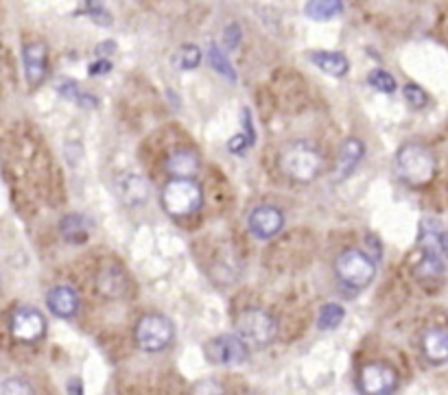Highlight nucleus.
<instances>
[{
  "label": "nucleus",
  "instance_id": "1",
  "mask_svg": "<svg viewBox=\"0 0 448 395\" xmlns=\"http://www.w3.org/2000/svg\"><path fill=\"white\" fill-rule=\"evenodd\" d=\"M435 171H437V162L429 147L418 144V142H407L398 149L396 173L405 183H409V186L413 188L427 186V183L433 181Z\"/></svg>",
  "mask_w": 448,
  "mask_h": 395
},
{
  "label": "nucleus",
  "instance_id": "2",
  "mask_svg": "<svg viewBox=\"0 0 448 395\" xmlns=\"http://www.w3.org/2000/svg\"><path fill=\"white\" fill-rule=\"evenodd\" d=\"M321 153L309 142H293L280 153V171L297 183H309L321 173Z\"/></svg>",
  "mask_w": 448,
  "mask_h": 395
},
{
  "label": "nucleus",
  "instance_id": "3",
  "mask_svg": "<svg viewBox=\"0 0 448 395\" xmlns=\"http://www.w3.org/2000/svg\"><path fill=\"white\" fill-rule=\"evenodd\" d=\"M162 205L168 217H190L202 207V188L190 177H176L162 190Z\"/></svg>",
  "mask_w": 448,
  "mask_h": 395
},
{
  "label": "nucleus",
  "instance_id": "4",
  "mask_svg": "<svg viewBox=\"0 0 448 395\" xmlns=\"http://www.w3.org/2000/svg\"><path fill=\"white\" fill-rule=\"evenodd\" d=\"M236 330H239V336L245 340L247 345L265 348V345L271 343L273 338H276L278 326H276V319H273L269 312L258 310V308H250V310L239 314Z\"/></svg>",
  "mask_w": 448,
  "mask_h": 395
},
{
  "label": "nucleus",
  "instance_id": "5",
  "mask_svg": "<svg viewBox=\"0 0 448 395\" xmlns=\"http://www.w3.org/2000/svg\"><path fill=\"white\" fill-rule=\"evenodd\" d=\"M335 271L345 286L365 288L377 275V265L367 253H363L359 249H348L337 258Z\"/></svg>",
  "mask_w": 448,
  "mask_h": 395
},
{
  "label": "nucleus",
  "instance_id": "6",
  "mask_svg": "<svg viewBox=\"0 0 448 395\" xmlns=\"http://www.w3.org/2000/svg\"><path fill=\"white\" fill-rule=\"evenodd\" d=\"M173 338L176 328L164 314H147L136 326V343L144 352H162L173 343Z\"/></svg>",
  "mask_w": 448,
  "mask_h": 395
},
{
  "label": "nucleus",
  "instance_id": "7",
  "mask_svg": "<svg viewBox=\"0 0 448 395\" xmlns=\"http://www.w3.org/2000/svg\"><path fill=\"white\" fill-rule=\"evenodd\" d=\"M204 354L214 365H241L250 356V350H247V343L241 336L223 334L210 340L204 348Z\"/></svg>",
  "mask_w": 448,
  "mask_h": 395
},
{
  "label": "nucleus",
  "instance_id": "8",
  "mask_svg": "<svg viewBox=\"0 0 448 395\" xmlns=\"http://www.w3.org/2000/svg\"><path fill=\"white\" fill-rule=\"evenodd\" d=\"M398 372L387 362H369L361 370V391L369 395H385L398 389Z\"/></svg>",
  "mask_w": 448,
  "mask_h": 395
},
{
  "label": "nucleus",
  "instance_id": "9",
  "mask_svg": "<svg viewBox=\"0 0 448 395\" xmlns=\"http://www.w3.org/2000/svg\"><path fill=\"white\" fill-rule=\"evenodd\" d=\"M46 332V321L35 308H18L11 317V334L24 343H33Z\"/></svg>",
  "mask_w": 448,
  "mask_h": 395
},
{
  "label": "nucleus",
  "instance_id": "10",
  "mask_svg": "<svg viewBox=\"0 0 448 395\" xmlns=\"http://www.w3.org/2000/svg\"><path fill=\"white\" fill-rule=\"evenodd\" d=\"M250 231L258 241H269L273 236H278L285 227V217L278 207L273 205H260L250 214Z\"/></svg>",
  "mask_w": 448,
  "mask_h": 395
},
{
  "label": "nucleus",
  "instance_id": "11",
  "mask_svg": "<svg viewBox=\"0 0 448 395\" xmlns=\"http://www.w3.org/2000/svg\"><path fill=\"white\" fill-rule=\"evenodd\" d=\"M46 306L55 317L68 319L79 310V295L70 286H53L46 295Z\"/></svg>",
  "mask_w": 448,
  "mask_h": 395
},
{
  "label": "nucleus",
  "instance_id": "12",
  "mask_svg": "<svg viewBox=\"0 0 448 395\" xmlns=\"http://www.w3.org/2000/svg\"><path fill=\"white\" fill-rule=\"evenodd\" d=\"M422 354L431 365L448 362V330L446 328H429L422 334Z\"/></svg>",
  "mask_w": 448,
  "mask_h": 395
},
{
  "label": "nucleus",
  "instance_id": "13",
  "mask_svg": "<svg viewBox=\"0 0 448 395\" xmlns=\"http://www.w3.org/2000/svg\"><path fill=\"white\" fill-rule=\"evenodd\" d=\"M22 59H24V74H27L29 86L42 84V79L46 74V46L42 42L27 44L22 52Z\"/></svg>",
  "mask_w": 448,
  "mask_h": 395
},
{
  "label": "nucleus",
  "instance_id": "14",
  "mask_svg": "<svg viewBox=\"0 0 448 395\" xmlns=\"http://www.w3.org/2000/svg\"><path fill=\"white\" fill-rule=\"evenodd\" d=\"M118 193L127 205L138 207L147 201L149 197V183L140 175H125L118 181Z\"/></svg>",
  "mask_w": 448,
  "mask_h": 395
},
{
  "label": "nucleus",
  "instance_id": "15",
  "mask_svg": "<svg viewBox=\"0 0 448 395\" xmlns=\"http://www.w3.org/2000/svg\"><path fill=\"white\" fill-rule=\"evenodd\" d=\"M363 153H365V147L361 140L357 138H348L341 147V153H339V164H337V179H345L348 175H350L357 164L363 160Z\"/></svg>",
  "mask_w": 448,
  "mask_h": 395
},
{
  "label": "nucleus",
  "instance_id": "16",
  "mask_svg": "<svg viewBox=\"0 0 448 395\" xmlns=\"http://www.w3.org/2000/svg\"><path fill=\"white\" fill-rule=\"evenodd\" d=\"M168 173L176 177H195L199 171V157L193 151H176L168 157Z\"/></svg>",
  "mask_w": 448,
  "mask_h": 395
},
{
  "label": "nucleus",
  "instance_id": "17",
  "mask_svg": "<svg viewBox=\"0 0 448 395\" xmlns=\"http://www.w3.org/2000/svg\"><path fill=\"white\" fill-rule=\"evenodd\" d=\"M311 59L315 62V66L323 72H328L331 76H343L350 68L348 59L341 55V52H313Z\"/></svg>",
  "mask_w": 448,
  "mask_h": 395
},
{
  "label": "nucleus",
  "instance_id": "18",
  "mask_svg": "<svg viewBox=\"0 0 448 395\" xmlns=\"http://www.w3.org/2000/svg\"><path fill=\"white\" fill-rule=\"evenodd\" d=\"M343 11V3L341 0H309L304 13L311 20L323 22V20H333Z\"/></svg>",
  "mask_w": 448,
  "mask_h": 395
},
{
  "label": "nucleus",
  "instance_id": "19",
  "mask_svg": "<svg viewBox=\"0 0 448 395\" xmlns=\"http://www.w3.org/2000/svg\"><path fill=\"white\" fill-rule=\"evenodd\" d=\"M88 229H90V225L81 214H68L62 221V236L68 243H86Z\"/></svg>",
  "mask_w": 448,
  "mask_h": 395
},
{
  "label": "nucleus",
  "instance_id": "20",
  "mask_svg": "<svg viewBox=\"0 0 448 395\" xmlns=\"http://www.w3.org/2000/svg\"><path fill=\"white\" fill-rule=\"evenodd\" d=\"M444 273L442 251H422V258L415 265L418 277H440Z\"/></svg>",
  "mask_w": 448,
  "mask_h": 395
},
{
  "label": "nucleus",
  "instance_id": "21",
  "mask_svg": "<svg viewBox=\"0 0 448 395\" xmlns=\"http://www.w3.org/2000/svg\"><path fill=\"white\" fill-rule=\"evenodd\" d=\"M341 321H343V308L339 304H328L319 310L317 326L321 330H335Z\"/></svg>",
  "mask_w": 448,
  "mask_h": 395
},
{
  "label": "nucleus",
  "instance_id": "22",
  "mask_svg": "<svg viewBox=\"0 0 448 395\" xmlns=\"http://www.w3.org/2000/svg\"><path fill=\"white\" fill-rule=\"evenodd\" d=\"M208 57H210V64L214 66V70H217V72L226 74V76L230 79V81H234V79H236V72H234V68L230 66L228 57L223 55V52H221V48H219L217 44H210Z\"/></svg>",
  "mask_w": 448,
  "mask_h": 395
},
{
  "label": "nucleus",
  "instance_id": "23",
  "mask_svg": "<svg viewBox=\"0 0 448 395\" xmlns=\"http://www.w3.org/2000/svg\"><path fill=\"white\" fill-rule=\"evenodd\" d=\"M367 84L374 88V90H379V92H385V94H391V92H396V79L389 74V72H385V70H374V72H369V76H367Z\"/></svg>",
  "mask_w": 448,
  "mask_h": 395
},
{
  "label": "nucleus",
  "instance_id": "24",
  "mask_svg": "<svg viewBox=\"0 0 448 395\" xmlns=\"http://www.w3.org/2000/svg\"><path fill=\"white\" fill-rule=\"evenodd\" d=\"M405 101L411 105L413 110H422V108H427V103H429V94L422 90L420 86L415 84H407L405 86Z\"/></svg>",
  "mask_w": 448,
  "mask_h": 395
},
{
  "label": "nucleus",
  "instance_id": "25",
  "mask_svg": "<svg viewBox=\"0 0 448 395\" xmlns=\"http://www.w3.org/2000/svg\"><path fill=\"white\" fill-rule=\"evenodd\" d=\"M199 62H202V52H199V48H197V46H184V48L180 50V55H178V64H180V68H184V70H193V68H197V66H199Z\"/></svg>",
  "mask_w": 448,
  "mask_h": 395
},
{
  "label": "nucleus",
  "instance_id": "26",
  "mask_svg": "<svg viewBox=\"0 0 448 395\" xmlns=\"http://www.w3.org/2000/svg\"><path fill=\"white\" fill-rule=\"evenodd\" d=\"M0 393H33V387L20 378H11L5 380V384H0Z\"/></svg>",
  "mask_w": 448,
  "mask_h": 395
},
{
  "label": "nucleus",
  "instance_id": "27",
  "mask_svg": "<svg viewBox=\"0 0 448 395\" xmlns=\"http://www.w3.org/2000/svg\"><path fill=\"white\" fill-rule=\"evenodd\" d=\"M239 40H241V31H239V26H236V24H232L230 29L226 31V46H228V48H234V46L239 44Z\"/></svg>",
  "mask_w": 448,
  "mask_h": 395
},
{
  "label": "nucleus",
  "instance_id": "28",
  "mask_svg": "<svg viewBox=\"0 0 448 395\" xmlns=\"http://www.w3.org/2000/svg\"><path fill=\"white\" fill-rule=\"evenodd\" d=\"M440 251L448 258V229L442 231V236H440Z\"/></svg>",
  "mask_w": 448,
  "mask_h": 395
},
{
  "label": "nucleus",
  "instance_id": "29",
  "mask_svg": "<svg viewBox=\"0 0 448 395\" xmlns=\"http://www.w3.org/2000/svg\"><path fill=\"white\" fill-rule=\"evenodd\" d=\"M94 66H96V68H92V70H90L92 74H98V72H108V70H110V62H96Z\"/></svg>",
  "mask_w": 448,
  "mask_h": 395
}]
</instances>
